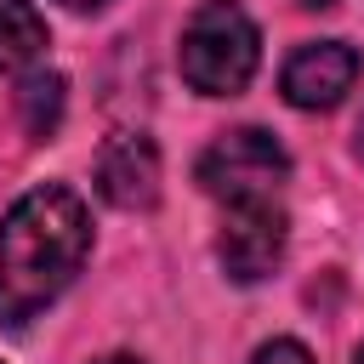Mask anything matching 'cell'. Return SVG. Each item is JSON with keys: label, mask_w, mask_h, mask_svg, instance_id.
Wrapping results in <instances>:
<instances>
[{"label": "cell", "mask_w": 364, "mask_h": 364, "mask_svg": "<svg viewBox=\"0 0 364 364\" xmlns=\"http://www.w3.org/2000/svg\"><path fill=\"white\" fill-rule=\"evenodd\" d=\"M63 6H68V11H97L102 0H63Z\"/></svg>", "instance_id": "cell-10"}, {"label": "cell", "mask_w": 364, "mask_h": 364, "mask_svg": "<svg viewBox=\"0 0 364 364\" xmlns=\"http://www.w3.org/2000/svg\"><path fill=\"white\" fill-rule=\"evenodd\" d=\"M46 51V17L34 11V0H0V74L34 63Z\"/></svg>", "instance_id": "cell-7"}, {"label": "cell", "mask_w": 364, "mask_h": 364, "mask_svg": "<svg viewBox=\"0 0 364 364\" xmlns=\"http://www.w3.org/2000/svg\"><path fill=\"white\" fill-rule=\"evenodd\" d=\"M199 188L216 199V205H245V199H279L284 176H290V154L273 131L262 125H233L222 131L199 165H193Z\"/></svg>", "instance_id": "cell-3"}, {"label": "cell", "mask_w": 364, "mask_h": 364, "mask_svg": "<svg viewBox=\"0 0 364 364\" xmlns=\"http://www.w3.org/2000/svg\"><path fill=\"white\" fill-rule=\"evenodd\" d=\"M250 364H313V353L301 347V341H290V336H279V341H267V347H256V358Z\"/></svg>", "instance_id": "cell-9"}, {"label": "cell", "mask_w": 364, "mask_h": 364, "mask_svg": "<svg viewBox=\"0 0 364 364\" xmlns=\"http://www.w3.org/2000/svg\"><path fill=\"white\" fill-rule=\"evenodd\" d=\"M17 114H23V125H28L34 136H51V131L63 125V74H51V68L28 74V80L17 85Z\"/></svg>", "instance_id": "cell-8"}, {"label": "cell", "mask_w": 364, "mask_h": 364, "mask_svg": "<svg viewBox=\"0 0 364 364\" xmlns=\"http://www.w3.org/2000/svg\"><path fill=\"white\" fill-rule=\"evenodd\" d=\"M358 159H364V119H358Z\"/></svg>", "instance_id": "cell-13"}, {"label": "cell", "mask_w": 364, "mask_h": 364, "mask_svg": "<svg viewBox=\"0 0 364 364\" xmlns=\"http://www.w3.org/2000/svg\"><path fill=\"white\" fill-rule=\"evenodd\" d=\"M358 68H364V57H358L347 40H307V46L290 51V63H284V74H279V91H284L290 108L324 114V108H336V102L353 91Z\"/></svg>", "instance_id": "cell-5"}, {"label": "cell", "mask_w": 364, "mask_h": 364, "mask_svg": "<svg viewBox=\"0 0 364 364\" xmlns=\"http://www.w3.org/2000/svg\"><path fill=\"white\" fill-rule=\"evenodd\" d=\"M91 250V210L74 188H28L0 216V324H28L51 307Z\"/></svg>", "instance_id": "cell-1"}, {"label": "cell", "mask_w": 364, "mask_h": 364, "mask_svg": "<svg viewBox=\"0 0 364 364\" xmlns=\"http://www.w3.org/2000/svg\"><path fill=\"white\" fill-rule=\"evenodd\" d=\"M97 193L114 210H148L159 199V148L142 131H119L97 154Z\"/></svg>", "instance_id": "cell-6"}, {"label": "cell", "mask_w": 364, "mask_h": 364, "mask_svg": "<svg viewBox=\"0 0 364 364\" xmlns=\"http://www.w3.org/2000/svg\"><path fill=\"white\" fill-rule=\"evenodd\" d=\"M97 364H142V358H131V353H114V358H97Z\"/></svg>", "instance_id": "cell-12"}, {"label": "cell", "mask_w": 364, "mask_h": 364, "mask_svg": "<svg viewBox=\"0 0 364 364\" xmlns=\"http://www.w3.org/2000/svg\"><path fill=\"white\" fill-rule=\"evenodd\" d=\"M296 6H307V11H330L336 0H296Z\"/></svg>", "instance_id": "cell-11"}, {"label": "cell", "mask_w": 364, "mask_h": 364, "mask_svg": "<svg viewBox=\"0 0 364 364\" xmlns=\"http://www.w3.org/2000/svg\"><path fill=\"white\" fill-rule=\"evenodd\" d=\"M182 80L199 97H239L262 63V34L233 0H205L182 28Z\"/></svg>", "instance_id": "cell-2"}, {"label": "cell", "mask_w": 364, "mask_h": 364, "mask_svg": "<svg viewBox=\"0 0 364 364\" xmlns=\"http://www.w3.org/2000/svg\"><path fill=\"white\" fill-rule=\"evenodd\" d=\"M358 364H364V347H358Z\"/></svg>", "instance_id": "cell-14"}, {"label": "cell", "mask_w": 364, "mask_h": 364, "mask_svg": "<svg viewBox=\"0 0 364 364\" xmlns=\"http://www.w3.org/2000/svg\"><path fill=\"white\" fill-rule=\"evenodd\" d=\"M284 205L279 199H245V205H228V222L216 233V256H222V273L233 284H262L279 256H284Z\"/></svg>", "instance_id": "cell-4"}]
</instances>
